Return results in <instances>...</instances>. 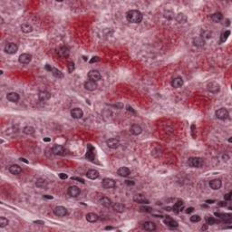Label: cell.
I'll use <instances>...</instances> for the list:
<instances>
[{
  "label": "cell",
  "mask_w": 232,
  "mask_h": 232,
  "mask_svg": "<svg viewBox=\"0 0 232 232\" xmlns=\"http://www.w3.org/2000/svg\"><path fill=\"white\" fill-rule=\"evenodd\" d=\"M142 14L139 10H130L126 14V18L129 22L133 24H139L142 21Z\"/></svg>",
  "instance_id": "cell-1"
},
{
  "label": "cell",
  "mask_w": 232,
  "mask_h": 232,
  "mask_svg": "<svg viewBox=\"0 0 232 232\" xmlns=\"http://www.w3.org/2000/svg\"><path fill=\"white\" fill-rule=\"evenodd\" d=\"M188 163L192 168H201L203 166V160L199 157H191L189 159Z\"/></svg>",
  "instance_id": "cell-2"
},
{
  "label": "cell",
  "mask_w": 232,
  "mask_h": 232,
  "mask_svg": "<svg viewBox=\"0 0 232 232\" xmlns=\"http://www.w3.org/2000/svg\"><path fill=\"white\" fill-rule=\"evenodd\" d=\"M96 156V152H95V149L94 147L91 145V144H88L87 145V152L85 154V157L87 160H89L91 162H94V159Z\"/></svg>",
  "instance_id": "cell-3"
},
{
  "label": "cell",
  "mask_w": 232,
  "mask_h": 232,
  "mask_svg": "<svg viewBox=\"0 0 232 232\" xmlns=\"http://www.w3.org/2000/svg\"><path fill=\"white\" fill-rule=\"evenodd\" d=\"M17 50H18V46L15 43L7 44L6 46H5V52L8 55H14L17 52Z\"/></svg>",
  "instance_id": "cell-4"
},
{
  "label": "cell",
  "mask_w": 232,
  "mask_h": 232,
  "mask_svg": "<svg viewBox=\"0 0 232 232\" xmlns=\"http://www.w3.org/2000/svg\"><path fill=\"white\" fill-rule=\"evenodd\" d=\"M216 117L219 120H226L229 118V112L225 108H220V109L216 111Z\"/></svg>",
  "instance_id": "cell-5"
},
{
  "label": "cell",
  "mask_w": 232,
  "mask_h": 232,
  "mask_svg": "<svg viewBox=\"0 0 232 232\" xmlns=\"http://www.w3.org/2000/svg\"><path fill=\"white\" fill-rule=\"evenodd\" d=\"M102 185L104 189H113V188H115L116 183L112 179L104 178L102 181Z\"/></svg>",
  "instance_id": "cell-6"
},
{
  "label": "cell",
  "mask_w": 232,
  "mask_h": 232,
  "mask_svg": "<svg viewBox=\"0 0 232 232\" xmlns=\"http://www.w3.org/2000/svg\"><path fill=\"white\" fill-rule=\"evenodd\" d=\"M207 89L209 92H212V94H218L220 90V86L218 82H210L207 84Z\"/></svg>",
  "instance_id": "cell-7"
},
{
  "label": "cell",
  "mask_w": 232,
  "mask_h": 232,
  "mask_svg": "<svg viewBox=\"0 0 232 232\" xmlns=\"http://www.w3.org/2000/svg\"><path fill=\"white\" fill-rule=\"evenodd\" d=\"M88 77L91 81L94 82H98L102 79V75L97 70H91L88 73Z\"/></svg>",
  "instance_id": "cell-8"
},
{
  "label": "cell",
  "mask_w": 232,
  "mask_h": 232,
  "mask_svg": "<svg viewBox=\"0 0 232 232\" xmlns=\"http://www.w3.org/2000/svg\"><path fill=\"white\" fill-rule=\"evenodd\" d=\"M67 209H66L63 206H58V207H55L54 209V213L55 216L57 217H64V216L67 215Z\"/></svg>",
  "instance_id": "cell-9"
},
{
  "label": "cell",
  "mask_w": 232,
  "mask_h": 232,
  "mask_svg": "<svg viewBox=\"0 0 232 232\" xmlns=\"http://www.w3.org/2000/svg\"><path fill=\"white\" fill-rule=\"evenodd\" d=\"M31 60H32V55L27 54V53L22 54L21 55L19 56V58H18L19 63L22 64H29L30 62H31Z\"/></svg>",
  "instance_id": "cell-10"
},
{
  "label": "cell",
  "mask_w": 232,
  "mask_h": 232,
  "mask_svg": "<svg viewBox=\"0 0 232 232\" xmlns=\"http://www.w3.org/2000/svg\"><path fill=\"white\" fill-rule=\"evenodd\" d=\"M57 54L61 57H67L70 54V49L68 46L66 45H63L60 46V47L57 49Z\"/></svg>",
  "instance_id": "cell-11"
},
{
  "label": "cell",
  "mask_w": 232,
  "mask_h": 232,
  "mask_svg": "<svg viewBox=\"0 0 232 232\" xmlns=\"http://www.w3.org/2000/svg\"><path fill=\"white\" fill-rule=\"evenodd\" d=\"M67 193L70 197H77V196H79L80 193H81V190L80 189L77 187V186H70L67 189Z\"/></svg>",
  "instance_id": "cell-12"
},
{
  "label": "cell",
  "mask_w": 232,
  "mask_h": 232,
  "mask_svg": "<svg viewBox=\"0 0 232 232\" xmlns=\"http://www.w3.org/2000/svg\"><path fill=\"white\" fill-rule=\"evenodd\" d=\"M106 144H107V146L109 147V148L113 149V150H114V149H117L118 147H119L120 142L116 138H111V139H109V140L106 141Z\"/></svg>",
  "instance_id": "cell-13"
},
{
  "label": "cell",
  "mask_w": 232,
  "mask_h": 232,
  "mask_svg": "<svg viewBox=\"0 0 232 232\" xmlns=\"http://www.w3.org/2000/svg\"><path fill=\"white\" fill-rule=\"evenodd\" d=\"M133 200L136 203H141V204H149L150 203V200L147 199L142 194H137L133 197Z\"/></svg>",
  "instance_id": "cell-14"
},
{
  "label": "cell",
  "mask_w": 232,
  "mask_h": 232,
  "mask_svg": "<svg viewBox=\"0 0 232 232\" xmlns=\"http://www.w3.org/2000/svg\"><path fill=\"white\" fill-rule=\"evenodd\" d=\"M164 223L166 224L168 227H171V228H178V222L176 220H174L172 217H170V216H167V217H165L164 219Z\"/></svg>",
  "instance_id": "cell-15"
},
{
  "label": "cell",
  "mask_w": 232,
  "mask_h": 232,
  "mask_svg": "<svg viewBox=\"0 0 232 232\" xmlns=\"http://www.w3.org/2000/svg\"><path fill=\"white\" fill-rule=\"evenodd\" d=\"M222 186V182H221V180L219 179H212L209 181V187L212 189H219Z\"/></svg>",
  "instance_id": "cell-16"
},
{
  "label": "cell",
  "mask_w": 232,
  "mask_h": 232,
  "mask_svg": "<svg viewBox=\"0 0 232 232\" xmlns=\"http://www.w3.org/2000/svg\"><path fill=\"white\" fill-rule=\"evenodd\" d=\"M51 98V94L47 91H41L38 94V99L40 102H46Z\"/></svg>",
  "instance_id": "cell-17"
},
{
  "label": "cell",
  "mask_w": 232,
  "mask_h": 232,
  "mask_svg": "<svg viewBox=\"0 0 232 232\" xmlns=\"http://www.w3.org/2000/svg\"><path fill=\"white\" fill-rule=\"evenodd\" d=\"M84 115V112L80 108H74L71 111V116L74 118V119H80Z\"/></svg>",
  "instance_id": "cell-18"
},
{
  "label": "cell",
  "mask_w": 232,
  "mask_h": 232,
  "mask_svg": "<svg viewBox=\"0 0 232 232\" xmlns=\"http://www.w3.org/2000/svg\"><path fill=\"white\" fill-rule=\"evenodd\" d=\"M84 88L86 90H88V91H94L96 90L97 88V84H96V82H94V81H86L84 82Z\"/></svg>",
  "instance_id": "cell-19"
},
{
  "label": "cell",
  "mask_w": 232,
  "mask_h": 232,
  "mask_svg": "<svg viewBox=\"0 0 232 232\" xmlns=\"http://www.w3.org/2000/svg\"><path fill=\"white\" fill-rule=\"evenodd\" d=\"M52 152L55 155H64L65 150L62 145H55L52 148Z\"/></svg>",
  "instance_id": "cell-20"
},
{
  "label": "cell",
  "mask_w": 232,
  "mask_h": 232,
  "mask_svg": "<svg viewBox=\"0 0 232 232\" xmlns=\"http://www.w3.org/2000/svg\"><path fill=\"white\" fill-rule=\"evenodd\" d=\"M183 85V79L181 77H175L172 81V86L173 88H179Z\"/></svg>",
  "instance_id": "cell-21"
},
{
  "label": "cell",
  "mask_w": 232,
  "mask_h": 232,
  "mask_svg": "<svg viewBox=\"0 0 232 232\" xmlns=\"http://www.w3.org/2000/svg\"><path fill=\"white\" fill-rule=\"evenodd\" d=\"M7 99L9 102H17L19 101V99H20V97H19L18 94H17V92H9V94H7Z\"/></svg>",
  "instance_id": "cell-22"
},
{
  "label": "cell",
  "mask_w": 232,
  "mask_h": 232,
  "mask_svg": "<svg viewBox=\"0 0 232 232\" xmlns=\"http://www.w3.org/2000/svg\"><path fill=\"white\" fill-rule=\"evenodd\" d=\"M130 132L133 135H139V134H141L142 132V129L140 125H138V124H132L130 128Z\"/></svg>",
  "instance_id": "cell-23"
},
{
  "label": "cell",
  "mask_w": 232,
  "mask_h": 232,
  "mask_svg": "<svg viewBox=\"0 0 232 232\" xmlns=\"http://www.w3.org/2000/svg\"><path fill=\"white\" fill-rule=\"evenodd\" d=\"M142 228L147 231H154L156 229V225L152 221H147V222H144L142 224Z\"/></svg>",
  "instance_id": "cell-24"
},
{
  "label": "cell",
  "mask_w": 232,
  "mask_h": 232,
  "mask_svg": "<svg viewBox=\"0 0 232 232\" xmlns=\"http://www.w3.org/2000/svg\"><path fill=\"white\" fill-rule=\"evenodd\" d=\"M86 176L90 179H96L99 178L100 174L96 171V170H89V171L87 172V173H86Z\"/></svg>",
  "instance_id": "cell-25"
},
{
  "label": "cell",
  "mask_w": 232,
  "mask_h": 232,
  "mask_svg": "<svg viewBox=\"0 0 232 232\" xmlns=\"http://www.w3.org/2000/svg\"><path fill=\"white\" fill-rule=\"evenodd\" d=\"M183 207H184V202L182 200H178L172 207V210L175 213H179V211H181V209H183Z\"/></svg>",
  "instance_id": "cell-26"
},
{
  "label": "cell",
  "mask_w": 232,
  "mask_h": 232,
  "mask_svg": "<svg viewBox=\"0 0 232 232\" xmlns=\"http://www.w3.org/2000/svg\"><path fill=\"white\" fill-rule=\"evenodd\" d=\"M8 170H9L10 173H12L14 175H18V174H20V173L22 172V169L20 168L18 165H17V164L11 165V166L8 168Z\"/></svg>",
  "instance_id": "cell-27"
},
{
  "label": "cell",
  "mask_w": 232,
  "mask_h": 232,
  "mask_svg": "<svg viewBox=\"0 0 232 232\" xmlns=\"http://www.w3.org/2000/svg\"><path fill=\"white\" fill-rule=\"evenodd\" d=\"M85 218H86V220L88 221V222H90V223H94V222H96L98 219H99L98 215L95 214V213H92V212L86 214Z\"/></svg>",
  "instance_id": "cell-28"
},
{
  "label": "cell",
  "mask_w": 232,
  "mask_h": 232,
  "mask_svg": "<svg viewBox=\"0 0 232 232\" xmlns=\"http://www.w3.org/2000/svg\"><path fill=\"white\" fill-rule=\"evenodd\" d=\"M193 45L197 47H201L205 45V39L202 37H196L193 39Z\"/></svg>",
  "instance_id": "cell-29"
},
{
  "label": "cell",
  "mask_w": 232,
  "mask_h": 232,
  "mask_svg": "<svg viewBox=\"0 0 232 232\" xmlns=\"http://www.w3.org/2000/svg\"><path fill=\"white\" fill-rule=\"evenodd\" d=\"M118 174H119L121 177H128L129 175L131 174V171L127 167H121L118 170Z\"/></svg>",
  "instance_id": "cell-30"
},
{
  "label": "cell",
  "mask_w": 232,
  "mask_h": 232,
  "mask_svg": "<svg viewBox=\"0 0 232 232\" xmlns=\"http://www.w3.org/2000/svg\"><path fill=\"white\" fill-rule=\"evenodd\" d=\"M211 20H212L213 22L215 23H219L221 20L223 19V15L221 14L220 12H217V13H214L211 15V17H210Z\"/></svg>",
  "instance_id": "cell-31"
},
{
  "label": "cell",
  "mask_w": 232,
  "mask_h": 232,
  "mask_svg": "<svg viewBox=\"0 0 232 232\" xmlns=\"http://www.w3.org/2000/svg\"><path fill=\"white\" fill-rule=\"evenodd\" d=\"M99 202L102 206H104V207H105V208L112 207V200L107 197H102V199H100Z\"/></svg>",
  "instance_id": "cell-32"
},
{
  "label": "cell",
  "mask_w": 232,
  "mask_h": 232,
  "mask_svg": "<svg viewBox=\"0 0 232 232\" xmlns=\"http://www.w3.org/2000/svg\"><path fill=\"white\" fill-rule=\"evenodd\" d=\"M35 186L39 189H45L47 187V181L42 178H39L37 179V181H35Z\"/></svg>",
  "instance_id": "cell-33"
},
{
  "label": "cell",
  "mask_w": 232,
  "mask_h": 232,
  "mask_svg": "<svg viewBox=\"0 0 232 232\" xmlns=\"http://www.w3.org/2000/svg\"><path fill=\"white\" fill-rule=\"evenodd\" d=\"M205 220H206V222H207L208 225H214V224H218V223H220V221L218 220V219H216L215 218L213 217H211V216H206V218H205Z\"/></svg>",
  "instance_id": "cell-34"
},
{
  "label": "cell",
  "mask_w": 232,
  "mask_h": 232,
  "mask_svg": "<svg viewBox=\"0 0 232 232\" xmlns=\"http://www.w3.org/2000/svg\"><path fill=\"white\" fill-rule=\"evenodd\" d=\"M21 30H22V32H24L25 34H29L33 31V27L31 25L25 23V24H23L21 25Z\"/></svg>",
  "instance_id": "cell-35"
},
{
  "label": "cell",
  "mask_w": 232,
  "mask_h": 232,
  "mask_svg": "<svg viewBox=\"0 0 232 232\" xmlns=\"http://www.w3.org/2000/svg\"><path fill=\"white\" fill-rule=\"evenodd\" d=\"M112 209L114 211H116V212H123L124 211V206H123V204L120 203V202H117V203H114L112 206Z\"/></svg>",
  "instance_id": "cell-36"
},
{
  "label": "cell",
  "mask_w": 232,
  "mask_h": 232,
  "mask_svg": "<svg viewBox=\"0 0 232 232\" xmlns=\"http://www.w3.org/2000/svg\"><path fill=\"white\" fill-rule=\"evenodd\" d=\"M23 132L27 135H33L35 133V128L32 126H25L23 129Z\"/></svg>",
  "instance_id": "cell-37"
},
{
  "label": "cell",
  "mask_w": 232,
  "mask_h": 232,
  "mask_svg": "<svg viewBox=\"0 0 232 232\" xmlns=\"http://www.w3.org/2000/svg\"><path fill=\"white\" fill-rule=\"evenodd\" d=\"M214 215L217 218L222 219H230L232 217V215L230 213H219V212H215Z\"/></svg>",
  "instance_id": "cell-38"
},
{
  "label": "cell",
  "mask_w": 232,
  "mask_h": 232,
  "mask_svg": "<svg viewBox=\"0 0 232 232\" xmlns=\"http://www.w3.org/2000/svg\"><path fill=\"white\" fill-rule=\"evenodd\" d=\"M51 73H52V74H53L55 77H56V78H63V77H64L63 73H62L61 71H59L58 69H56V68H54V67H53L52 71H51Z\"/></svg>",
  "instance_id": "cell-39"
},
{
  "label": "cell",
  "mask_w": 232,
  "mask_h": 232,
  "mask_svg": "<svg viewBox=\"0 0 232 232\" xmlns=\"http://www.w3.org/2000/svg\"><path fill=\"white\" fill-rule=\"evenodd\" d=\"M229 35H230V31L229 30H227L225 31L224 33L221 34V37H220V42L221 43H223L225 42V41L228 39V37H229Z\"/></svg>",
  "instance_id": "cell-40"
},
{
  "label": "cell",
  "mask_w": 232,
  "mask_h": 232,
  "mask_svg": "<svg viewBox=\"0 0 232 232\" xmlns=\"http://www.w3.org/2000/svg\"><path fill=\"white\" fill-rule=\"evenodd\" d=\"M8 225V220L7 219H6L5 217H1L0 218V227L1 228H5Z\"/></svg>",
  "instance_id": "cell-41"
},
{
  "label": "cell",
  "mask_w": 232,
  "mask_h": 232,
  "mask_svg": "<svg viewBox=\"0 0 232 232\" xmlns=\"http://www.w3.org/2000/svg\"><path fill=\"white\" fill-rule=\"evenodd\" d=\"M67 70H68V73L69 74L73 73V72L74 71V62H69V63L67 64Z\"/></svg>",
  "instance_id": "cell-42"
},
{
  "label": "cell",
  "mask_w": 232,
  "mask_h": 232,
  "mask_svg": "<svg viewBox=\"0 0 232 232\" xmlns=\"http://www.w3.org/2000/svg\"><path fill=\"white\" fill-rule=\"evenodd\" d=\"M200 219H201V218H200L199 215H194V216H192L191 218H190V221L193 222V223L199 222V221H200Z\"/></svg>",
  "instance_id": "cell-43"
},
{
  "label": "cell",
  "mask_w": 232,
  "mask_h": 232,
  "mask_svg": "<svg viewBox=\"0 0 232 232\" xmlns=\"http://www.w3.org/2000/svg\"><path fill=\"white\" fill-rule=\"evenodd\" d=\"M110 106L120 110V109H122L123 108V104H122V102H117V104H110Z\"/></svg>",
  "instance_id": "cell-44"
},
{
  "label": "cell",
  "mask_w": 232,
  "mask_h": 232,
  "mask_svg": "<svg viewBox=\"0 0 232 232\" xmlns=\"http://www.w3.org/2000/svg\"><path fill=\"white\" fill-rule=\"evenodd\" d=\"M71 179H72V180H76V181L81 182V183H82V184H84V182H85L84 179L79 178V177H71Z\"/></svg>",
  "instance_id": "cell-45"
},
{
  "label": "cell",
  "mask_w": 232,
  "mask_h": 232,
  "mask_svg": "<svg viewBox=\"0 0 232 232\" xmlns=\"http://www.w3.org/2000/svg\"><path fill=\"white\" fill-rule=\"evenodd\" d=\"M141 211L142 212H152V209L148 208V207H141Z\"/></svg>",
  "instance_id": "cell-46"
},
{
  "label": "cell",
  "mask_w": 232,
  "mask_h": 232,
  "mask_svg": "<svg viewBox=\"0 0 232 232\" xmlns=\"http://www.w3.org/2000/svg\"><path fill=\"white\" fill-rule=\"evenodd\" d=\"M231 195H232V192H229L228 194H225L224 195V199L225 200H228V201H229V200L231 199Z\"/></svg>",
  "instance_id": "cell-47"
},
{
  "label": "cell",
  "mask_w": 232,
  "mask_h": 232,
  "mask_svg": "<svg viewBox=\"0 0 232 232\" xmlns=\"http://www.w3.org/2000/svg\"><path fill=\"white\" fill-rule=\"evenodd\" d=\"M100 61V58L98 57V56H94V57L92 58V60L90 61V63L92 64V63H95V62H99Z\"/></svg>",
  "instance_id": "cell-48"
},
{
  "label": "cell",
  "mask_w": 232,
  "mask_h": 232,
  "mask_svg": "<svg viewBox=\"0 0 232 232\" xmlns=\"http://www.w3.org/2000/svg\"><path fill=\"white\" fill-rule=\"evenodd\" d=\"M59 178H60L61 179H66L68 177H67V175L64 174V173H60V174H59Z\"/></svg>",
  "instance_id": "cell-49"
},
{
  "label": "cell",
  "mask_w": 232,
  "mask_h": 232,
  "mask_svg": "<svg viewBox=\"0 0 232 232\" xmlns=\"http://www.w3.org/2000/svg\"><path fill=\"white\" fill-rule=\"evenodd\" d=\"M125 183H126L127 185H129V186H133V185L135 184V182L133 181V180H126Z\"/></svg>",
  "instance_id": "cell-50"
},
{
  "label": "cell",
  "mask_w": 232,
  "mask_h": 232,
  "mask_svg": "<svg viewBox=\"0 0 232 232\" xmlns=\"http://www.w3.org/2000/svg\"><path fill=\"white\" fill-rule=\"evenodd\" d=\"M35 224H37V225H45V222L42 220H35L34 221Z\"/></svg>",
  "instance_id": "cell-51"
},
{
  "label": "cell",
  "mask_w": 232,
  "mask_h": 232,
  "mask_svg": "<svg viewBox=\"0 0 232 232\" xmlns=\"http://www.w3.org/2000/svg\"><path fill=\"white\" fill-rule=\"evenodd\" d=\"M193 210H194V208L189 207V208H188V209H186V213H187V214H189V213H191Z\"/></svg>",
  "instance_id": "cell-52"
},
{
  "label": "cell",
  "mask_w": 232,
  "mask_h": 232,
  "mask_svg": "<svg viewBox=\"0 0 232 232\" xmlns=\"http://www.w3.org/2000/svg\"><path fill=\"white\" fill-rule=\"evenodd\" d=\"M45 69L47 70V71H49V72H51V71H52V69H53V67L51 65H49V64H46L45 65Z\"/></svg>",
  "instance_id": "cell-53"
},
{
  "label": "cell",
  "mask_w": 232,
  "mask_h": 232,
  "mask_svg": "<svg viewBox=\"0 0 232 232\" xmlns=\"http://www.w3.org/2000/svg\"><path fill=\"white\" fill-rule=\"evenodd\" d=\"M127 111H129V112H133V113H136V112H135L134 110H133L131 106H127Z\"/></svg>",
  "instance_id": "cell-54"
},
{
  "label": "cell",
  "mask_w": 232,
  "mask_h": 232,
  "mask_svg": "<svg viewBox=\"0 0 232 232\" xmlns=\"http://www.w3.org/2000/svg\"><path fill=\"white\" fill-rule=\"evenodd\" d=\"M44 198L45 199H53V196H50V195H44Z\"/></svg>",
  "instance_id": "cell-55"
},
{
  "label": "cell",
  "mask_w": 232,
  "mask_h": 232,
  "mask_svg": "<svg viewBox=\"0 0 232 232\" xmlns=\"http://www.w3.org/2000/svg\"><path fill=\"white\" fill-rule=\"evenodd\" d=\"M219 206H220V207H226V206H227V203L224 202V201H220V202L219 203Z\"/></svg>",
  "instance_id": "cell-56"
},
{
  "label": "cell",
  "mask_w": 232,
  "mask_h": 232,
  "mask_svg": "<svg viewBox=\"0 0 232 232\" xmlns=\"http://www.w3.org/2000/svg\"><path fill=\"white\" fill-rule=\"evenodd\" d=\"M215 202V200L214 199H209V200H206V203H208V204H211V203H214Z\"/></svg>",
  "instance_id": "cell-57"
},
{
  "label": "cell",
  "mask_w": 232,
  "mask_h": 232,
  "mask_svg": "<svg viewBox=\"0 0 232 232\" xmlns=\"http://www.w3.org/2000/svg\"><path fill=\"white\" fill-rule=\"evenodd\" d=\"M164 209H166L167 211H172V207H166V208H164Z\"/></svg>",
  "instance_id": "cell-58"
},
{
  "label": "cell",
  "mask_w": 232,
  "mask_h": 232,
  "mask_svg": "<svg viewBox=\"0 0 232 232\" xmlns=\"http://www.w3.org/2000/svg\"><path fill=\"white\" fill-rule=\"evenodd\" d=\"M20 161H21V162H25V163H28V162H27L25 159H24V158H20Z\"/></svg>",
  "instance_id": "cell-59"
},
{
  "label": "cell",
  "mask_w": 232,
  "mask_h": 232,
  "mask_svg": "<svg viewBox=\"0 0 232 232\" xmlns=\"http://www.w3.org/2000/svg\"><path fill=\"white\" fill-rule=\"evenodd\" d=\"M44 141H45V142H49V141H50V139H49L48 137H46V138H44Z\"/></svg>",
  "instance_id": "cell-60"
},
{
  "label": "cell",
  "mask_w": 232,
  "mask_h": 232,
  "mask_svg": "<svg viewBox=\"0 0 232 232\" xmlns=\"http://www.w3.org/2000/svg\"><path fill=\"white\" fill-rule=\"evenodd\" d=\"M113 229L112 227H106L105 228V229Z\"/></svg>",
  "instance_id": "cell-61"
},
{
  "label": "cell",
  "mask_w": 232,
  "mask_h": 232,
  "mask_svg": "<svg viewBox=\"0 0 232 232\" xmlns=\"http://www.w3.org/2000/svg\"><path fill=\"white\" fill-rule=\"evenodd\" d=\"M201 229H202V230H206V229H207V227H202Z\"/></svg>",
  "instance_id": "cell-62"
},
{
  "label": "cell",
  "mask_w": 232,
  "mask_h": 232,
  "mask_svg": "<svg viewBox=\"0 0 232 232\" xmlns=\"http://www.w3.org/2000/svg\"><path fill=\"white\" fill-rule=\"evenodd\" d=\"M0 19H1V24L4 23V20H3V17H0Z\"/></svg>",
  "instance_id": "cell-63"
},
{
  "label": "cell",
  "mask_w": 232,
  "mask_h": 232,
  "mask_svg": "<svg viewBox=\"0 0 232 232\" xmlns=\"http://www.w3.org/2000/svg\"><path fill=\"white\" fill-rule=\"evenodd\" d=\"M229 142H232V139H231V137L229 139Z\"/></svg>",
  "instance_id": "cell-64"
}]
</instances>
